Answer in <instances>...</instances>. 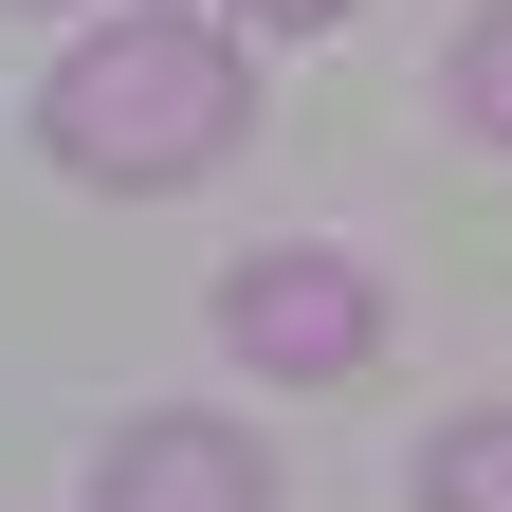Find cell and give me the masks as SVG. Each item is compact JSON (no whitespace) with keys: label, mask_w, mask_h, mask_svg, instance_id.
Wrapping results in <instances>:
<instances>
[{"label":"cell","mask_w":512,"mask_h":512,"mask_svg":"<svg viewBox=\"0 0 512 512\" xmlns=\"http://www.w3.org/2000/svg\"><path fill=\"white\" fill-rule=\"evenodd\" d=\"M238 128H256V74H238L220 19H183V0H128L110 37H74L37 74V147L74 165V183H128V202L202 183Z\"/></svg>","instance_id":"1"},{"label":"cell","mask_w":512,"mask_h":512,"mask_svg":"<svg viewBox=\"0 0 512 512\" xmlns=\"http://www.w3.org/2000/svg\"><path fill=\"white\" fill-rule=\"evenodd\" d=\"M220 348L238 366H275V384H348L366 348H384V275H366V256H238V275H220Z\"/></svg>","instance_id":"2"},{"label":"cell","mask_w":512,"mask_h":512,"mask_svg":"<svg viewBox=\"0 0 512 512\" xmlns=\"http://www.w3.org/2000/svg\"><path fill=\"white\" fill-rule=\"evenodd\" d=\"M92 512H275V458L238 421H202V403H147L92 458Z\"/></svg>","instance_id":"3"},{"label":"cell","mask_w":512,"mask_h":512,"mask_svg":"<svg viewBox=\"0 0 512 512\" xmlns=\"http://www.w3.org/2000/svg\"><path fill=\"white\" fill-rule=\"evenodd\" d=\"M421 512H512V403H476V421L421 439Z\"/></svg>","instance_id":"4"},{"label":"cell","mask_w":512,"mask_h":512,"mask_svg":"<svg viewBox=\"0 0 512 512\" xmlns=\"http://www.w3.org/2000/svg\"><path fill=\"white\" fill-rule=\"evenodd\" d=\"M439 110H458V128H494V147H512V0H494L476 37H458V74H439Z\"/></svg>","instance_id":"5"},{"label":"cell","mask_w":512,"mask_h":512,"mask_svg":"<svg viewBox=\"0 0 512 512\" xmlns=\"http://www.w3.org/2000/svg\"><path fill=\"white\" fill-rule=\"evenodd\" d=\"M238 19H275V37H311V19H348V0H238Z\"/></svg>","instance_id":"6"}]
</instances>
